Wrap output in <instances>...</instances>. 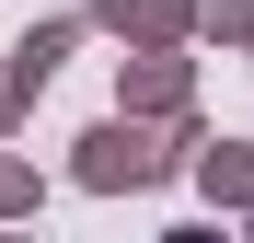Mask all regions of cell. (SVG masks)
I'll list each match as a JSON object with an SVG mask.
<instances>
[{"mask_svg": "<svg viewBox=\"0 0 254 243\" xmlns=\"http://www.w3.org/2000/svg\"><path fill=\"white\" fill-rule=\"evenodd\" d=\"M93 174H104V185H116V174H150V151H139V139H93Z\"/></svg>", "mask_w": 254, "mask_h": 243, "instance_id": "cell-1", "label": "cell"}]
</instances>
